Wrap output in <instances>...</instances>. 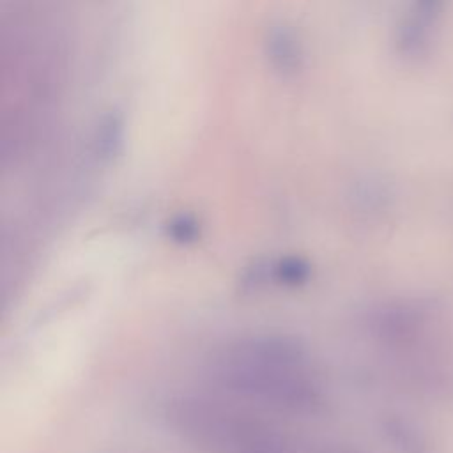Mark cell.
Instances as JSON below:
<instances>
[{"instance_id":"6da1fadb","label":"cell","mask_w":453,"mask_h":453,"mask_svg":"<svg viewBox=\"0 0 453 453\" xmlns=\"http://www.w3.org/2000/svg\"><path fill=\"white\" fill-rule=\"evenodd\" d=\"M212 379L235 398L283 412H311L320 403V380L306 352L281 338H246L212 361Z\"/></svg>"},{"instance_id":"7a4b0ae2","label":"cell","mask_w":453,"mask_h":453,"mask_svg":"<svg viewBox=\"0 0 453 453\" xmlns=\"http://www.w3.org/2000/svg\"><path fill=\"white\" fill-rule=\"evenodd\" d=\"M265 55L271 67L281 76H294L303 67V46L288 27H273L265 39Z\"/></svg>"},{"instance_id":"3957f363","label":"cell","mask_w":453,"mask_h":453,"mask_svg":"<svg viewBox=\"0 0 453 453\" xmlns=\"http://www.w3.org/2000/svg\"><path fill=\"white\" fill-rule=\"evenodd\" d=\"M395 46L400 57L403 58H409V60L425 58L432 46V28L419 23L412 16H407L396 27Z\"/></svg>"},{"instance_id":"277c9868","label":"cell","mask_w":453,"mask_h":453,"mask_svg":"<svg viewBox=\"0 0 453 453\" xmlns=\"http://www.w3.org/2000/svg\"><path fill=\"white\" fill-rule=\"evenodd\" d=\"M446 4L448 0H412L409 16L432 28L441 19Z\"/></svg>"},{"instance_id":"5b68a950","label":"cell","mask_w":453,"mask_h":453,"mask_svg":"<svg viewBox=\"0 0 453 453\" xmlns=\"http://www.w3.org/2000/svg\"><path fill=\"white\" fill-rule=\"evenodd\" d=\"M122 138V122L117 115H106L97 129V145L103 152H111Z\"/></svg>"}]
</instances>
